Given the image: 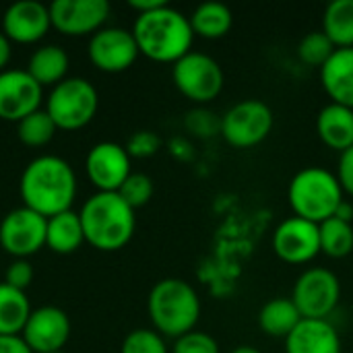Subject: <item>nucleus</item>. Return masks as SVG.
<instances>
[{
    "mask_svg": "<svg viewBox=\"0 0 353 353\" xmlns=\"http://www.w3.org/2000/svg\"><path fill=\"white\" fill-rule=\"evenodd\" d=\"M23 207L46 219L70 211L77 196V174L72 165L58 155H39L31 159L19 180Z\"/></svg>",
    "mask_w": 353,
    "mask_h": 353,
    "instance_id": "1",
    "label": "nucleus"
},
{
    "mask_svg": "<svg viewBox=\"0 0 353 353\" xmlns=\"http://www.w3.org/2000/svg\"><path fill=\"white\" fill-rule=\"evenodd\" d=\"M132 35L139 52L153 62L176 64L188 52H192L194 31L190 19L170 4L139 14L132 25Z\"/></svg>",
    "mask_w": 353,
    "mask_h": 353,
    "instance_id": "2",
    "label": "nucleus"
},
{
    "mask_svg": "<svg viewBox=\"0 0 353 353\" xmlns=\"http://www.w3.org/2000/svg\"><path fill=\"white\" fill-rule=\"evenodd\" d=\"M85 242L101 252L122 250L134 236V209L118 192H95L81 207Z\"/></svg>",
    "mask_w": 353,
    "mask_h": 353,
    "instance_id": "3",
    "label": "nucleus"
},
{
    "mask_svg": "<svg viewBox=\"0 0 353 353\" xmlns=\"http://www.w3.org/2000/svg\"><path fill=\"white\" fill-rule=\"evenodd\" d=\"M147 312L161 337L178 339L194 331L201 319V298L188 281L168 277L149 292Z\"/></svg>",
    "mask_w": 353,
    "mask_h": 353,
    "instance_id": "4",
    "label": "nucleus"
},
{
    "mask_svg": "<svg viewBox=\"0 0 353 353\" xmlns=\"http://www.w3.org/2000/svg\"><path fill=\"white\" fill-rule=\"evenodd\" d=\"M337 176L325 168H304L294 176L288 188V201L296 217L321 225L331 219L345 201Z\"/></svg>",
    "mask_w": 353,
    "mask_h": 353,
    "instance_id": "5",
    "label": "nucleus"
},
{
    "mask_svg": "<svg viewBox=\"0 0 353 353\" xmlns=\"http://www.w3.org/2000/svg\"><path fill=\"white\" fill-rule=\"evenodd\" d=\"M99 93L93 83L81 77H66L62 83L52 87L46 112L58 126V130H81L97 114Z\"/></svg>",
    "mask_w": 353,
    "mask_h": 353,
    "instance_id": "6",
    "label": "nucleus"
},
{
    "mask_svg": "<svg viewBox=\"0 0 353 353\" xmlns=\"http://www.w3.org/2000/svg\"><path fill=\"white\" fill-rule=\"evenodd\" d=\"M172 79L176 89L194 103L213 101L225 83L223 70L215 58L203 52H188L172 66Z\"/></svg>",
    "mask_w": 353,
    "mask_h": 353,
    "instance_id": "7",
    "label": "nucleus"
},
{
    "mask_svg": "<svg viewBox=\"0 0 353 353\" xmlns=\"http://www.w3.org/2000/svg\"><path fill=\"white\" fill-rule=\"evenodd\" d=\"M273 110L261 99H244L232 105L221 118V134L236 149H250L263 143L273 130Z\"/></svg>",
    "mask_w": 353,
    "mask_h": 353,
    "instance_id": "8",
    "label": "nucleus"
},
{
    "mask_svg": "<svg viewBox=\"0 0 353 353\" xmlns=\"http://www.w3.org/2000/svg\"><path fill=\"white\" fill-rule=\"evenodd\" d=\"M292 300L302 319L327 321L341 300V283L333 271L312 267L298 277Z\"/></svg>",
    "mask_w": 353,
    "mask_h": 353,
    "instance_id": "9",
    "label": "nucleus"
},
{
    "mask_svg": "<svg viewBox=\"0 0 353 353\" xmlns=\"http://www.w3.org/2000/svg\"><path fill=\"white\" fill-rule=\"evenodd\" d=\"M48 219L27 207L8 211L0 221V246L14 259H29L46 248Z\"/></svg>",
    "mask_w": 353,
    "mask_h": 353,
    "instance_id": "10",
    "label": "nucleus"
},
{
    "mask_svg": "<svg viewBox=\"0 0 353 353\" xmlns=\"http://www.w3.org/2000/svg\"><path fill=\"white\" fill-rule=\"evenodd\" d=\"M87 54L91 64L101 72H124L139 58V46L132 31L124 27H103L91 35Z\"/></svg>",
    "mask_w": 353,
    "mask_h": 353,
    "instance_id": "11",
    "label": "nucleus"
},
{
    "mask_svg": "<svg viewBox=\"0 0 353 353\" xmlns=\"http://www.w3.org/2000/svg\"><path fill=\"white\" fill-rule=\"evenodd\" d=\"M52 27L66 37L93 35L110 17L108 0H54L50 4Z\"/></svg>",
    "mask_w": 353,
    "mask_h": 353,
    "instance_id": "12",
    "label": "nucleus"
},
{
    "mask_svg": "<svg viewBox=\"0 0 353 353\" xmlns=\"http://www.w3.org/2000/svg\"><path fill=\"white\" fill-rule=\"evenodd\" d=\"M43 87L21 68H6L0 72V120L21 122L39 110Z\"/></svg>",
    "mask_w": 353,
    "mask_h": 353,
    "instance_id": "13",
    "label": "nucleus"
},
{
    "mask_svg": "<svg viewBox=\"0 0 353 353\" xmlns=\"http://www.w3.org/2000/svg\"><path fill=\"white\" fill-rule=\"evenodd\" d=\"M85 174L97 192H118L132 174L126 147L112 141L93 145L85 157Z\"/></svg>",
    "mask_w": 353,
    "mask_h": 353,
    "instance_id": "14",
    "label": "nucleus"
},
{
    "mask_svg": "<svg viewBox=\"0 0 353 353\" xmlns=\"http://www.w3.org/2000/svg\"><path fill=\"white\" fill-rule=\"evenodd\" d=\"M33 353L62 352L70 339V319L58 306L35 308L21 333Z\"/></svg>",
    "mask_w": 353,
    "mask_h": 353,
    "instance_id": "15",
    "label": "nucleus"
},
{
    "mask_svg": "<svg viewBox=\"0 0 353 353\" xmlns=\"http://www.w3.org/2000/svg\"><path fill=\"white\" fill-rule=\"evenodd\" d=\"M275 254L290 265L310 263L321 252V232L319 225L302 217H288L281 221L273 234Z\"/></svg>",
    "mask_w": 353,
    "mask_h": 353,
    "instance_id": "16",
    "label": "nucleus"
},
{
    "mask_svg": "<svg viewBox=\"0 0 353 353\" xmlns=\"http://www.w3.org/2000/svg\"><path fill=\"white\" fill-rule=\"evenodd\" d=\"M52 29L50 6L37 0H21L10 4L2 14V33L14 43H35Z\"/></svg>",
    "mask_w": 353,
    "mask_h": 353,
    "instance_id": "17",
    "label": "nucleus"
},
{
    "mask_svg": "<svg viewBox=\"0 0 353 353\" xmlns=\"http://www.w3.org/2000/svg\"><path fill=\"white\" fill-rule=\"evenodd\" d=\"M285 353H341V337L329 321L302 319L285 339Z\"/></svg>",
    "mask_w": 353,
    "mask_h": 353,
    "instance_id": "18",
    "label": "nucleus"
},
{
    "mask_svg": "<svg viewBox=\"0 0 353 353\" xmlns=\"http://www.w3.org/2000/svg\"><path fill=\"white\" fill-rule=\"evenodd\" d=\"M321 83L331 103L353 110V48H339L321 68Z\"/></svg>",
    "mask_w": 353,
    "mask_h": 353,
    "instance_id": "19",
    "label": "nucleus"
},
{
    "mask_svg": "<svg viewBox=\"0 0 353 353\" xmlns=\"http://www.w3.org/2000/svg\"><path fill=\"white\" fill-rule=\"evenodd\" d=\"M319 139L333 151H347L353 147V110L347 105L329 103L316 118Z\"/></svg>",
    "mask_w": 353,
    "mask_h": 353,
    "instance_id": "20",
    "label": "nucleus"
},
{
    "mask_svg": "<svg viewBox=\"0 0 353 353\" xmlns=\"http://www.w3.org/2000/svg\"><path fill=\"white\" fill-rule=\"evenodd\" d=\"M70 60L64 48L58 43H46L39 46L27 62V72L41 85V87H56L62 83L68 74Z\"/></svg>",
    "mask_w": 353,
    "mask_h": 353,
    "instance_id": "21",
    "label": "nucleus"
},
{
    "mask_svg": "<svg viewBox=\"0 0 353 353\" xmlns=\"http://www.w3.org/2000/svg\"><path fill=\"white\" fill-rule=\"evenodd\" d=\"M85 242L83 225L79 213L64 211L48 219V232H46V246L56 254H72L81 248Z\"/></svg>",
    "mask_w": 353,
    "mask_h": 353,
    "instance_id": "22",
    "label": "nucleus"
},
{
    "mask_svg": "<svg viewBox=\"0 0 353 353\" xmlns=\"http://www.w3.org/2000/svg\"><path fill=\"white\" fill-rule=\"evenodd\" d=\"M302 323V314L292 298H275L267 302L259 312V327L265 335L275 339H288L290 333Z\"/></svg>",
    "mask_w": 353,
    "mask_h": 353,
    "instance_id": "23",
    "label": "nucleus"
},
{
    "mask_svg": "<svg viewBox=\"0 0 353 353\" xmlns=\"http://www.w3.org/2000/svg\"><path fill=\"white\" fill-rule=\"evenodd\" d=\"M31 304L25 292L0 283V335H21L31 314Z\"/></svg>",
    "mask_w": 353,
    "mask_h": 353,
    "instance_id": "24",
    "label": "nucleus"
},
{
    "mask_svg": "<svg viewBox=\"0 0 353 353\" xmlns=\"http://www.w3.org/2000/svg\"><path fill=\"white\" fill-rule=\"evenodd\" d=\"M190 27L194 35L205 39H219L223 37L234 23L232 10L221 2H205L194 8V12L188 17Z\"/></svg>",
    "mask_w": 353,
    "mask_h": 353,
    "instance_id": "25",
    "label": "nucleus"
},
{
    "mask_svg": "<svg viewBox=\"0 0 353 353\" xmlns=\"http://www.w3.org/2000/svg\"><path fill=\"white\" fill-rule=\"evenodd\" d=\"M323 31L335 48H353V0H335L323 17Z\"/></svg>",
    "mask_w": 353,
    "mask_h": 353,
    "instance_id": "26",
    "label": "nucleus"
},
{
    "mask_svg": "<svg viewBox=\"0 0 353 353\" xmlns=\"http://www.w3.org/2000/svg\"><path fill=\"white\" fill-rule=\"evenodd\" d=\"M321 232V252L331 259H345L353 252V223H345L331 217L319 225Z\"/></svg>",
    "mask_w": 353,
    "mask_h": 353,
    "instance_id": "27",
    "label": "nucleus"
},
{
    "mask_svg": "<svg viewBox=\"0 0 353 353\" xmlns=\"http://www.w3.org/2000/svg\"><path fill=\"white\" fill-rule=\"evenodd\" d=\"M58 126L54 124V120L50 118V114L46 110H37L31 116L23 118L17 124V137L25 147H46L48 143H52L54 134H56Z\"/></svg>",
    "mask_w": 353,
    "mask_h": 353,
    "instance_id": "28",
    "label": "nucleus"
},
{
    "mask_svg": "<svg viewBox=\"0 0 353 353\" xmlns=\"http://www.w3.org/2000/svg\"><path fill=\"white\" fill-rule=\"evenodd\" d=\"M335 52H337V48L327 37L325 31H310L298 43V56H300V60L306 62L308 66H316V68H323L331 60V56Z\"/></svg>",
    "mask_w": 353,
    "mask_h": 353,
    "instance_id": "29",
    "label": "nucleus"
},
{
    "mask_svg": "<svg viewBox=\"0 0 353 353\" xmlns=\"http://www.w3.org/2000/svg\"><path fill=\"white\" fill-rule=\"evenodd\" d=\"M120 353H170L163 337L151 329H134L130 331L124 341Z\"/></svg>",
    "mask_w": 353,
    "mask_h": 353,
    "instance_id": "30",
    "label": "nucleus"
},
{
    "mask_svg": "<svg viewBox=\"0 0 353 353\" xmlns=\"http://www.w3.org/2000/svg\"><path fill=\"white\" fill-rule=\"evenodd\" d=\"M153 180L147 176V174H137L132 172L126 182L120 186L118 194L126 201V205H130L132 209H139V207H145L151 196H153Z\"/></svg>",
    "mask_w": 353,
    "mask_h": 353,
    "instance_id": "31",
    "label": "nucleus"
},
{
    "mask_svg": "<svg viewBox=\"0 0 353 353\" xmlns=\"http://www.w3.org/2000/svg\"><path fill=\"white\" fill-rule=\"evenodd\" d=\"M172 353H219V345L211 335L203 331H190L174 341Z\"/></svg>",
    "mask_w": 353,
    "mask_h": 353,
    "instance_id": "32",
    "label": "nucleus"
},
{
    "mask_svg": "<svg viewBox=\"0 0 353 353\" xmlns=\"http://www.w3.org/2000/svg\"><path fill=\"white\" fill-rule=\"evenodd\" d=\"M159 147H161V141H159V137H157L155 132H151V130H139V132H134V134L128 139V143H126L128 155H130V157H139V159L155 155V153L159 151Z\"/></svg>",
    "mask_w": 353,
    "mask_h": 353,
    "instance_id": "33",
    "label": "nucleus"
},
{
    "mask_svg": "<svg viewBox=\"0 0 353 353\" xmlns=\"http://www.w3.org/2000/svg\"><path fill=\"white\" fill-rule=\"evenodd\" d=\"M186 126L199 137H213L215 132H221V118H215V114L207 110H194L188 114Z\"/></svg>",
    "mask_w": 353,
    "mask_h": 353,
    "instance_id": "34",
    "label": "nucleus"
},
{
    "mask_svg": "<svg viewBox=\"0 0 353 353\" xmlns=\"http://www.w3.org/2000/svg\"><path fill=\"white\" fill-rule=\"evenodd\" d=\"M33 275H35L33 267L27 259H14L4 273V283L14 288V290L25 292L33 283Z\"/></svg>",
    "mask_w": 353,
    "mask_h": 353,
    "instance_id": "35",
    "label": "nucleus"
},
{
    "mask_svg": "<svg viewBox=\"0 0 353 353\" xmlns=\"http://www.w3.org/2000/svg\"><path fill=\"white\" fill-rule=\"evenodd\" d=\"M337 180L343 188V192L353 196V147L343 151L339 157V165H337Z\"/></svg>",
    "mask_w": 353,
    "mask_h": 353,
    "instance_id": "36",
    "label": "nucleus"
},
{
    "mask_svg": "<svg viewBox=\"0 0 353 353\" xmlns=\"http://www.w3.org/2000/svg\"><path fill=\"white\" fill-rule=\"evenodd\" d=\"M0 353H33L21 335H0Z\"/></svg>",
    "mask_w": 353,
    "mask_h": 353,
    "instance_id": "37",
    "label": "nucleus"
},
{
    "mask_svg": "<svg viewBox=\"0 0 353 353\" xmlns=\"http://www.w3.org/2000/svg\"><path fill=\"white\" fill-rule=\"evenodd\" d=\"M165 4H168L165 0H128V6H130L132 10H137L139 14L157 10V8H161V6H165Z\"/></svg>",
    "mask_w": 353,
    "mask_h": 353,
    "instance_id": "38",
    "label": "nucleus"
},
{
    "mask_svg": "<svg viewBox=\"0 0 353 353\" xmlns=\"http://www.w3.org/2000/svg\"><path fill=\"white\" fill-rule=\"evenodd\" d=\"M10 58H12V41L0 31V72L6 70Z\"/></svg>",
    "mask_w": 353,
    "mask_h": 353,
    "instance_id": "39",
    "label": "nucleus"
},
{
    "mask_svg": "<svg viewBox=\"0 0 353 353\" xmlns=\"http://www.w3.org/2000/svg\"><path fill=\"white\" fill-rule=\"evenodd\" d=\"M333 217H337V219H341V221H345V223H353V205L350 201H343L339 207H337V211H335V215Z\"/></svg>",
    "mask_w": 353,
    "mask_h": 353,
    "instance_id": "40",
    "label": "nucleus"
},
{
    "mask_svg": "<svg viewBox=\"0 0 353 353\" xmlns=\"http://www.w3.org/2000/svg\"><path fill=\"white\" fill-rule=\"evenodd\" d=\"M232 353H263V352H259L256 347H250V345H240V347H236Z\"/></svg>",
    "mask_w": 353,
    "mask_h": 353,
    "instance_id": "41",
    "label": "nucleus"
},
{
    "mask_svg": "<svg viewBox=\"0 0 353 353\" xmlns=\"http://www.w3.org/2000/svg\"><path fill=\"white\" fill-rule=\"evenodd\" d=\"M50 353H66V352H64V350H62V352H50Z\"/></svg>",
    "mask_w": 353,
    "mask_h": 353,
    "instance_id": "42",
    "label": "nucleus"
}]
</instances>
